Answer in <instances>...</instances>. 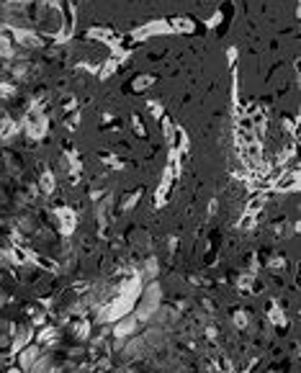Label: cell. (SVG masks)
<instances>
[{
  "label": "cell",
  "instance_id": "cell-19",
  "mask_svg": "<svg viewBox=\"0 0 301 373\" xmlns=\"http://www.w3.org/2000/svg\"><path fill=\"white\" fill-rule=\"evenodd\" d=\"M234 324L237 327H247V314L245 311H234Z\"/></svg>",
  "mask_w": 301,
  "mask_h": 373
},
{
  "label": "cell",
  "instance_id": "cell-8",
  "mask_svg": "<svg viewBox=\"0 0 301 373\" xmlns=\"http://www.w3.org/2000/svg\"><path fill=\"white\" fill-rule=\"evenodd\" d=\"M157 258H147V263H144V270L139 273V278L142 281H149V283H152L155 278H157Z\"/></svg>",
  "mask_w": 301,
  "mask_h": 373
},
{
  "label": "cell",
  "instance_id": "cell-21",
  "mask_svg": "<svg viewBox=\"0 0 301 373\" xmlns=\"http://www.w3.org/2000/svg\"><path fill=\"white\" fill-rule=\"evenodd\" d=\"M134 129H136V134H144V126H142L139 119H134Z\"/></svg>",
  "mask_w": 301,
  "mask_h": 373
},
{
  "label": "cell",
  "instance_id": "cell-7",
  "mask_svg": "<svg viewBox=\"0 0 301 373\" xmlns=\"http://www.w3.org/2000/svg\"><path fill=\"white\" fill-rule=\"evenodd\" d=\"M54 217L62 222V234H70V232H72V224H75V214H72L70 209H57Z\"/></svg>",
  "mask_w": 301,
  "mask_h": 373
},
{
  "label": "cell",
  "instance_id": "cell-5",
  "mask_svg": "<svg viewBox=\"0 0 301 373\" xmlns=\"http://www.w3.org/2000/svg\"><path fill=\"white\" fill-rule=\"evenodd\" d=\"M31 337H34V332H31L29 324H16L13 327V337H11V350L13 352H21L31 342Z\"/></svg>",
  "mask_w": 301,
  "mask_h": 373
},
{
  "label": "cell",
  "instance_id": "cell-10",
  "mask_svg": "<svg viewBox=\"0 0 301 373\" xmlns=\"http://www.w3.org/2000/svg\"><path fill=\"white\" fill-rule=\"evenodd\" d=\"M16 227H18L21 232H26V234L39 232V229H36V219H34V217H29V214H21V217L16 219Z\"/></svg>",
  "mask_w": 301,
  "mask_h": 373
},
{
  "label": "cell",
  "instance_id": "cell-16",
  "mask_svg": "<svg viewBox=\"0 0 301 373\" xmlns=\"http://www.w3.org/2000/svg\"><path fill=\"white\" fill-rule=\"evenodd\" d=\"M88 329H90V324H88V322L75 324V337H77V340H88V335H90Z\"/></svg>",
  "mask_w": 301,
  "mask_h": 373
},
{
  "label": "cell",
  "instance_id": "cell-2",
  "mask_svg": "<svg viewBox=\"0 0 301 373\" xmlns=\"http://www.w3.org/2000/svg\"><path fill=\"white\" fill-rule=\"evenodd\" d=\"M13 42H16L18 47H24V49H42V47H44L42 36H39L36 31H31L29 26L13 29Z\"/></svg>",
  "mask_w": 301,
  "mask_h": 373
},
{
  "label": "cell",
  "instance_id": "cell-13",
  "mask_svg": "<svg viewBox=\"0 0 301 373\" xmlns=\"http://www.w3.org/2000/svg\"><path fill=\"white\" fill-rule=\"evenodd\" d=\"M142 199V191H134V193H129L126 199H124V204H121V211H131L134 209V204Z\"/></svg>",
  "mask_w": 301,
  "mask_h": 373
},
{
  "label": "cell",
  "instance_id": "cell-23",
  "mask_svg": "<svg viewBox=\"0 0 301 373\" xmlns=\"http://www.w3.org/2000/svg\"><path fill=\"white\" fill-rule=\"evenodd\" d=\"M3 365H6V355L0 352V370H3Z\"/></svg>",
  "mask_w": 301,
  "mask_h": 373
},
{
  "label": "cell",
  "instance_id": "cell-20",
  "mask_svg": "<svg viewBox=\"0 0 301 373\" xmlns=\"http://www.w3.org/2000/svg\"><path fill=\"white\" fill-rule=\"evenodd\" d=\"M149 111H152V116H155V119H160V116H163V106H160L157 101L149 103Z\"/></svg>",
  "mask_w": 301,
  "mask_h": 373
},
{
  "label": "cell",
  "instance_id": "cell-14",
  "mask_svg": "<svg viewBox=\"0 0 301 373\" xmlns=\"http://www.w3.org/2000/svg\"><path fill=\"white\" fill-rule=\"evenodd\" d=\"M149 83H155V77H152V75H142V77L134 80V90H147Z\"/></svg>",
  "mask_w": 301,
  "mask_h": 373
},
{
  "label": "cell",
  "instance_id": "cell-15",
  "mask_svg": "<svg viewBox=\"0 0 301 373\" xmlns=\"http://www.w3.org/2000/svg\"><path fill=\"white\" fill-rule=\"evenodd\" d=\"M90 39H103V42H111V31L108 29H90L88 31Z\"/></svg>",
  "mask_w": 301,
  "mask_h": 373
},
{
  "label": "cell",
  "instance_id": "cell-3",
  "mask_svg": "<svg viewBox=\"0 0 301 373\" xmlns=\"http://www.w3.org/2000/svg\"><path fill=\"white\" fill-rule=\"evenodd\" d=\"M42 350H44L42 345H26V347L18 352V368H21L24 373H26V370H31V368L42 360V355H44Z\"/></svg>",
  "mask_w": 301,
  "mask_h": 373
},
{
  "label": "cell",
  "instance_id": "cell-22",
  "mask_svg": "<svg viewBox=\"0 0 301 373\" xmlns=\"http://www.w3.org/2000/svg\"><path fill=\"white\" fill-rule=\"evenodd\" d=\"M6 3H13V6H29L31 0H6Z\"/></svg>",
  "mask_w": 301,
  "mask_h": 373
},
{
  "label": "cell",
  "instance_id": "cell-4",
  "mask_svg": "<svg viewBox=\"0 0 301 373\" xmlns=\"http://www.w3.org/2000/svg\"><path fill=\"white\" fill-rule=\"evenodd\" d=\"M136 329H139V319H136L134 314H126V317L116 319V324H113V335H116V337H121V340L134 337V335H136Z\"/></svg>",
  "mask_w": 301,
  "mask_h": 373
},
{
  "label": "cell",
  "instance_id": "cell-11",
  "mask_svg": "<svg viewBox=\"0 0 301 373\" xmlns=\"http://www.w3.org/2000/svg\"><path fill=\"white\" fill-rule=\"evenodd\" d=\"M157 31H170V26H165V24H152V26L136 29V31H134V39H144V36H149V34H157Z\"/></svg>",
  "mask_w": 301,
  "mask_h": 373
},
{
  "label": "cell",
  "instance_id": "cell-9",
  "mask_svg": "<svg viewBox=\"0 0 301 373\" xmlns=\"http://www.w3.org/2000/svg\"><path fill=\"white\" fill-rule=\"evenodd\" d=\"M0 57H3V60H13L16 57V44L6 34H0Z\"/></svg>",
  "mask_w": 301,
  "mask_h": 373
},
{
  "label": "cell",
  "instance_id": "cell-6",
  "mask_svg": "<svg viewBox=\"0 0 301 373\" xmlns=\"http://www.w3.org/2000/svg\"><path fill=\"white\" fill-rule=\"evenodd\" d=\"M54 342H57V329H54V327H42V329L36 332V345L52 347Z\"/></svg>",
  "mask_w": 301,
  "mask_h": 373
},
{
  "label": "cell",
  "instance_id": "cell-12",
  "mask_svg": "<svg viewBox=\"0 0 301 373\" xmlns=\"http://www.w3.org/2000/svg\"><path fill=\"white\" fill-rule=\"evenodd\" d=\"M39 188H42L44 193H52V191H54V175H52L49 170L42 172V178H39Z\"/></svg>",
  "mask_w": 301,
  "mask_h": 373
},
{
  "label": "cell",
  "instance_id": "cell-1",
  "mask_svg": "<svg viewBox=\"0 0 301 373\" xmlns=\"http://www.w3.org/2000/svg\"><path fill=\"white\" fill-rule=\"evenodd\" d=\"M160 299H163V293H160V283L157 281H152L142 293H139V304L131 309L134 311V317L139 319V322H149L155 317V311L160 309Z\"/></svg>",
  "mask_w": 301,
  "mask_h": 373
},
{
  "label": "cell",
  "instance_id": "cell-17",
  "mask_svg": "<svg viewBox=\"0 0 301 373\" xmlns=\"http://www.w3.org/2000/svg\"><path fill=\"white\" fill-rule=\"evenodd\" d=\"M116 67H118V65H116L113 60H111V62H106V67L101 70V80H106V77H108V75H111V72H113Z\"/></svg>",
  "mask_w": 301,
  "mask_h": 373
},
{
  "label": "cell",
  "instance_id": "cell-18",
  "mask_svg": "<svg viewBox=\"0 0 301 373\" xmlns=\"http://www.w3.org/2000/svg\"><path fill=\"white\" fill-rule=\"evenodd\" d=\"M6 347H11V332L0 329V350H6Z\"/></svg>",
  "mask_w": 301,
  "mask_h": 373
},
{
  "label": "cell",
  "instance_id": "cell-24",
  "mask_svg": "<svg viewBox=\"0 0 301 373\" xmlns=\"http://www.w3.org/2000/svg\"><path fill=\"white\" fill-rule=\"evenodd\" d=\"M6 373H24L21 368H11V370H6Z\"/></svg>",
  "mask_w": 301,
  "mask_h": 373
}]
</instances>
